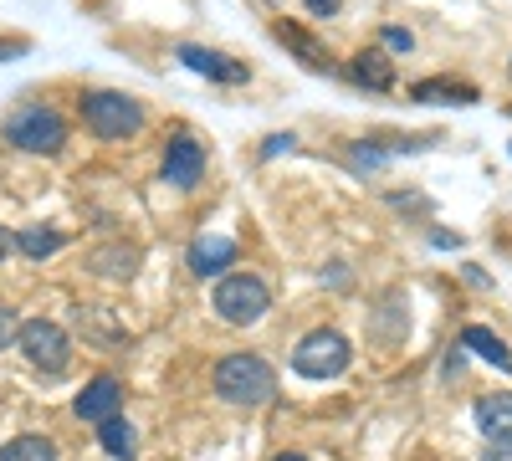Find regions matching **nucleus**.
Instances as JSON below:
<instances>
[{
  "instance_id": "f257e3e1",
  "label": "nucleus",
  "mask_w": 512,
  "mask_h": 461,
  "mask_svg": "<svg viewBox=\"0 0 512 461\" xmlns=\"http://www.w3.org/2000/svg\"><path fill=\"white\" fill-rule=\"evenodd\" d=\"M210 390L236 410H256V405H267L277 395V369L262 354H226L216 369H210Z\"/></svg>"
},
{
  "instance_id": "f03ea898",
  "label": "nucleus",
  "mask_w": 512,
  "mask_h": 461,
  "mask_svg": "<svg viewBox=\"0 0 512 461\" xmlns=\"http://www.w3.org/2000/svg\"><path fill=\"white\" fill-rule=\"evenodd\" d=\"M6 144L21 154H62L67 149V118L47 103H26L6 118Z\"/></svg>"
},
{
  "instance_id": "7ed1b4c3",
  "label": "nucleus",
  "mask_w": 512,
  "mask_h": 461,
  "mask_svg": "<svg viewBox=\"0 0 512 461\" xmlns=\"http://www.w3.org/2000/svg\"><path fill=\"white\" fill-rule=\"evenodd\" d=\"M210 303H216V318L231 323V328H251V323H262L267 308H272V292L262 277H251V272H226L216 282V292H210Z\"/></svg>"
},
{
  "instance_id": "20e7f679",
  "label": "nucleus",
  "mask_w": 512,
  "mask_h": 461,
  "mask_svg": "<svg viewBox=\"0 0 512 461\" xmlns=\"http://www.w3.org/2000/svg\"><path fill=\"white\" fill-rule=\"evenodd\" d=\"M82 123L93 129V139L123 144V139H134L144 129V108L128 93H88L82 98Z\"/></svg>"
},
{
  "instance_id": "39448f33",
  "label": "nucleus",
  "mask_w": 512,
  "mask_h": 461,
  "mask_svg": "<svg viewBox=\"0 0 512 461\" xmlns=\"http://www.w3.org/2000/svg\"><path fill=\"white\" fill-rule=\"evenodd\" d=\"M349 359H354V344L338 328H313L308 339L292 349V369L303 374V380H338V374L349 369Z\"/></svg>"
},
{
  "instance_id": "423d86ee",
  "label": "nucleus",
  "mask_w": 512,
  "mask_h": 461,
  "mask_svg": "<svg viewBox=\"0 0 512 461\" xmlns=\"http://www.w3.org/2000/svg\"><path fill=\"white\" fill-rule=\"evenodd\" d=\"M21 354L41 369V374H62L67 364H72V339H67V328L62 323H52V318H31V323H21Z\"/></svg>"
},
{
  "instance_id": "0eeeda50",
  "label": "nucleus",
  "mask_w": 512,
  "mask_h": 461,
  "mask_svg": "<svg viewBox=\"0 0 512 461\" xmlns=\"http://www.w3.org/2000/svg\"><path fill=\"white\" fill-rule=\"evenodd\" d=\"M200 175H205V149H200V139L175 134V139H169V149H164V180L175 185V190H190V185H200Z\"/></svg>"
},
{
  "instance_id": "6e6552de",
  "label": "nucleus",
  "mask_w": 512,
  "mask_h": 461,
  "mask_svg": "<svg viewBox=\"0 0 512 461\" xmlns=\"http://www.w3.org/2000/svg\"><path fill=\"white\" fill-rule=\"evenodd\" d=\"M72 410H77V421L103 426L108 415H118V410H123V385L113 380V374H98L93 385H82V395L72 400Z\"/></svg>"
},
{
  "instance_id": "1a4fd4ad",
  "label": "nucleus",
  "mask_w": 512,
  "mask_h": 461,
  "mask_svg": "<svg viewBox=\"0 0 512 461\" xmlns=\"http://www.w3.org/2000/svg\"><path fill=\"white\" fill-rule=\"evenodd\" d=\"M231 262H236L231 236H195V246H190V272L195 277H226Z\"/></svg>"
},
{
  "instance_id": "9d476101",
  "label": "nucleus",
  "mask_w": 512,
  "mask_h": 461,
  "mask_svg": "<svg viewBox=\"0 0 512 461\" xmlns=\"http://www.w3.org/2000/svg\"><path fill=\"white\" fill-rule=\"evenodd\" d=\"M180 62L190 67V72H200V77H210V82H246L251 72L241 67V62H231L226 52H210V47H180Z\"/></svg>"
},
{
  "instance_id": "9b49d317",
  "label": "nucleus",
  "mask_w": 512,
  "mask_h": 461,
  "mask_svg": "<svg viewBox=\"0 0 512 461\" xmlns=\"http://www.w3.org/2000/svg\"><path fill=\"white\" fill-rule=\"evenodd\" d=\"M472 415H477V431H482L487 441H512V390L482 395V400L472 405Z\"/></svg>"
},
{
  "instance_id": "f8f14e48",
  "label": "nucleus",
  "mask_w": 512,
  "mask_h": 461,
  "mask_svg": "<svg viewBox=\"0 0 512 461\" xmlns=\"http://www.w3.org/2000/svg\"><path fill=\"white\" fill-rule=\"evenodd\" d=\"M461 349H472L477 359H487L492 369H502V374H512V349L497 339L492 328H482V323H472V328H461Z\"/></svg>"
},
{
  "instance_id": "ddd939ff",
  "label": "nucleus",
  "mask_w": 512,
  "mask_h": 461,
  "mask_svg": "<svg viewBox=\"0 0 512 461\" xmlns=\"http://www.w3.org/2000/svg\"><path fill=\"white\" fill-rule=\"evenodd\" d=\"M272 36L282 41V47H292V52L303 57V62H308L313 72H328V67H333V62H328V52H323V41H318V36H308L303 26H292V21H277V26H272Z\"/></svg>"
},
{
  "instance_id": "4468645a",
  "label": "nucleus",
  "mask_w": 512,
  "mask_h": 461,
  "mask_svg": "<svg viewBox=\"0 0 512 461\" xmlns=\"http://www.w3.org/2000/svg\"><path fill=\"white\" fill-rule=\"evenodd\" d=\"M349 77L354 82H364V88H374V93H384V88H395V67H390V57L384 52H359L354 62H349Z\"/></svg>"
},
{
  "instance_id": "2eb2a0df",
  "label": "nucleus",
  "mask_w": 512,
  "mask_h": 461,
  "mask_svg": "<svg viewBox=\"0 0 512 461\" xmlns=\"http://www.w3.org/2000/svg\"><path fill=\"white\" fill-rule=\"evenodd\" d=\"M415 103H477V88H466V82H446V77H425L410 88Z\"/></svg>"
},
{
  "instance_id": "dca6fc26",
  "label": "nucleus",
  "mask_w": 512,
  "mask_h": 461,
  "mask_svg": "<svg viewBox=\"0 0 512 461\" xmlns=\"http://www.w3.org/2000/svg\"><path fill=\"white\" fill-rule=\"evenodd\" d=\"M62 246H67V236H62V231H47V226H26V231H16V251H21V257H31V262L52 257V251H62Z\"/></svg>"
},
{
  "instance_id": "f3484780",
  "label": "nucleus",
  "mask_w": 512,
  "mask_h": 461,
  "mask_svg": "<svg viewBox=\"0 0 512 461\" xmlns=\"http://www.w3.org/2000/svg\"><path fill=\"white\" fill-rule=\"evenodd\" d=\"M98 441H103V451H108V456L134 461V426H128L123 415H108V421L98 426Z\"/></svg>"
},
{
  "instance_id": "a211bd4d",
  "label": "nucleus",
  "mask_w": 512,
  "mask_h": 461,
  "mask_svg": "<svg viewBox=\"0 0 512 461\" xmlns=\"http://www.w3.org/2000/svg\"><path fill=\"white\" fill-rule=\"evenodd\" d=\"M0 461H57V441L47 436H16L0 446Z\"/></svg>"
},
{
  "instance_id": "6ab92c4d",
  "label": "nucleus",
  "mask_w": 512,
  "mask_h": 461,
  "mask_svg": "<svg viewBox=\"0 0 512 461\" xmlns=\"http://www.w3.org/2000/svg\"><path fill=\"white\" fill-rule=\"evenodd\" d=\"M134 267H139V251L134 246H108V251H98V267L93 272H103V277H134Z\"/></svg>"
},
{
  "instance_id": "aec40b11",
  "label": "nucleus",
  "mask_w": 512,
  "mask_h": 461,
  "mask_svg": "<svg viewBox=\"0 0 512 461\" xmlns=\"http://www.w3.org/2000/svg\"><path fill=\"white\" fill-rule=\"evenodd\" d=\"M16 339H21V318L11 308H0V349H11Z\"/></svg>"
},
{
  "instance_id": "412c9836",
  "label": "nucleus",
  "mask_w": 512,
  "mask_h": 461,
  "mask_svg": "<svg viewBox=\"0 0 512 461\" xmlns=\"http://www.w3.org/2000/svg\"><path fill=\"white\" fill-rule=\"evenodd\" d=\"M384 47H395V52H410V47H415V41H410V31H400V26H390V31H384Z\"/></svg>"
},
{
  "instance_id": "4be33fe9",
  "label": "nucleus",
  "mask_w": 512,
  "mask_h": 461,
  "mask_svg": "<svg viewBox=\"0 0 512 461\" xmlns=\"http://www.w3.org/2000/svg\"><path fill=\"white\" fill-rule=\"evenodd\" d=\"M482 461H512V441H492V446L482 451Z\"/></svg>"
},
{
  "instance_id": "5701e85b",
  "label": "nucleus",
  "mask_w": 512,
  "mask_h": 461,
  "mask_svg": "<svg viewBox=\"0 0 512 461\" xmlns=\"http://www.w3.org/2000/svg\"><path fill=\"white\" fill-rule=\"evenodd\" d=\"M303 6H308L313 16H338V6H344V0H303Z\"/></svg>"
},
{
  "instance_id": "b1692460",
  "label": "nucleus",
  "mask_w": 512,
  "mask_h": 461,
  "mask_svg": "<svg viewBox=\"0 0 512 461\" xmlns=\"http://www.w3.org/2000/svg\"><path fill=\"white\" fill-rule=\"evenodd\" d=\"M282 149H292V134H272V144H267L262 154H267V159H277Z\"/></svg>"
},
{
  "instance_id": "393cba45",
  "label": "nucleus",
  "mask_w": 512,
  "mask_h": 461,
  "mask_svg": "<svg viewBox=\"0 0 512 461\" xmlns=\"http://www.w3.org/2000/svg\"><path fill=\"white\" fill-rule=\"evenodd\" d=\"M26 52V41H0V62H11V57H21Z\"/></svg>"
},
{
  "instance_id": "a878e982",
  "label": "nucleus",
  "mask_w": 512,
  "mask_h": 461,
  "mask_svg": "<svg viewBox=\"0 0 512 461\" xmlns=\"http://www.w3.org/2000/svg\"><path fill=\"white\" fill-rule=\"evenodd\" d=\"M11 251H16V231H6V226H0V262H6Z\"/></svg>"
},
{
  "instance_id": "bb28decb",
  "label": "nucleus",
  "mask_w": 512,
  "mask_h": 461,
  "mask_svg": "<svg viewBox=\"0 0 512 461\" xmlns=\"http://www.w3.org/2000/svg\"><path fill=\"white\" fill-rule=\"evenodd\" d=\"M277 461H308V456H292V451H282V456H277Z\"/></svg>"
}]
</instances>
